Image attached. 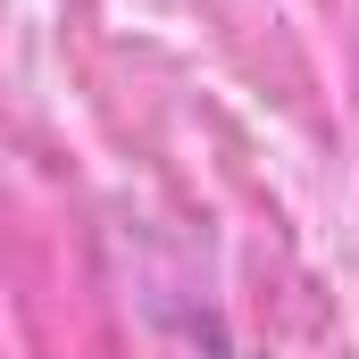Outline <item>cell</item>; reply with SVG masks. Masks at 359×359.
<instances>
[]
</instances>
